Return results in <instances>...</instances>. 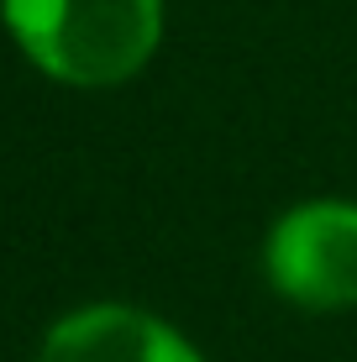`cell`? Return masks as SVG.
<instances>
[{
	"mask_svg": "<svg viewBox=\"0 0 357 362\" xmlns=\"http://www.w3.org/2000/svg\"><path fill=\"white\" fill-rule=\"evenodd\" d=\"M21 58L69 90H116L163 47V0H0Z\"/></svg>",
	"mask_w": 357,
	"mask_h": 362,
	"instance_id": "obj_1",
	"label": "cell"
},
{
	"mask_svg": "<svg viewBox=\"0 0 357 362\" xmlns=\"http://www.w3.org/2000/svg\"><path fill=\"white\" fill-rule=\"evenodd\" d=\"M263 273L279 299L300 310H352L357 305V199H300L268 226Z\"/></svg>",
	"mask_w": 357,
	"mask_h": 362,
	"instance_id": "obj_2",
	"label": "cell"
},
{
	"mask_svg": "<svg viewBox=\"0 0 357 362\" xmlns=\"http://www.w3.org/2000/svg\"><path fill=\"white\" fill-rule=\"evenodd\" d=\"M32 362H205L163 315L137 305H84L47 326Z\"/></svg>",
	"mask_w": 357,
	"mask_h": 362,
	"instance_id": "obj_3",
	"label": "cell"
}]
</instances>
